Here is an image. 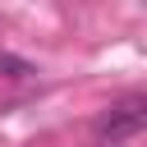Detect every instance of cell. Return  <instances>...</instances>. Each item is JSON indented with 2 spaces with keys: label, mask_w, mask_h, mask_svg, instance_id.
I'll list each match as a JSON object with an SVG mask.
<instances>
[{
  "label": "cell",
  "mask_w": 147,
  "mask_h": 147,
  "mask_svg": "<svg viewBox=\"0 0 147 147\" xmlns=\"http://www.w3.org/2000/svg\"><path fill=\"white\" fill-rule=\"evenodd\" d=\"M142 129H147V96H138V92H129L115 106H106L96 115V124H92V133H96L101 147H119V142L138 138Z\"/></svg>",
  "instance_id": "1"
},
{
  "label": "cell",
  "mask_w": 147,
  "mask_h": 147,
  "mask_svg": "<svg viewBox=\"0 0 147 147\" xmlns=\"http://www.w3.org/2000/svg\"><path fill=\"white\" fill-rule=\"evenodd\" d=\"M0 74L5 78H28V74H37L28 60H18V55H0Z\"/></svg>",
  "instance_id": "2"
}]
</instances>
